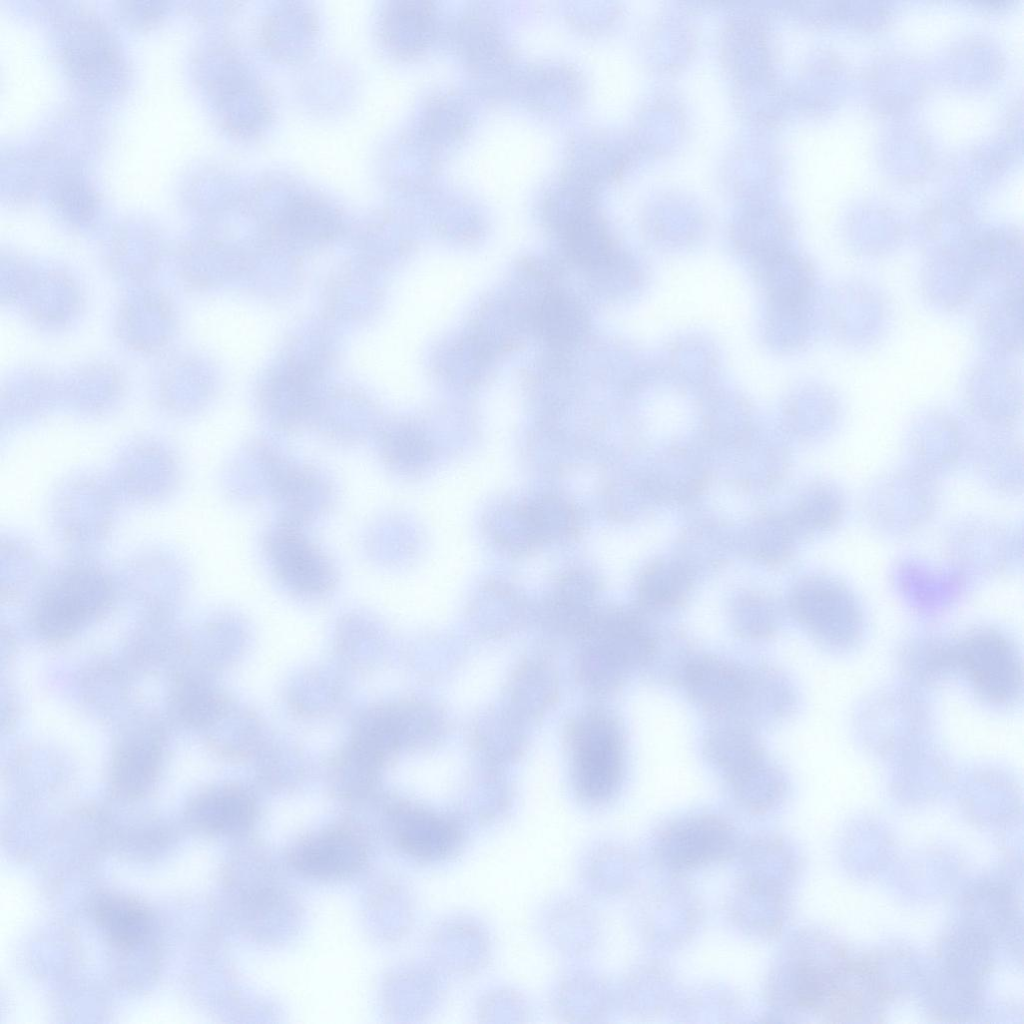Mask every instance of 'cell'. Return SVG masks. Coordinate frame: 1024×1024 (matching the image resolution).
Returning <instances> with one entry per match:
<instances>
[{"label":"cell","mask_w":1024,"mask_h":1024,"mask_svg":"<svg viewBox=\"0 0 1024 1024\" xmlns=\"http://www.w3.org/2000/svg\"><path fill=\"white\" fill-rule=\"evenodd\" d=\"M160 763V746L153 738L140 736L124 743L112 766L115 793L128 799L144 795L155 782Z\"/></svg>","instance_id":"18"},{"label":"cell","mask_w":1024,"mask_h":1024,"mask_svg":"<svg viewBox=\"0 0 1024 1024\" xmlns=\"http://www.w3.org/2000/svg\"><path fill=\"white\" fill-rule=\"evenodd\" d=\"M947 562L971 580L1008 574L1022 560V536L1016 528L986 517H965L951 524L944 538Z\"/></svg>","instance_id":"4"},{"label":"cell","mask_w":1024,"mask_h":1024,"mask_svg":"<svg viewBox=\"0 0 1024 1024\" xmlns=\"http://www.w3.org/2000/svg\"><path fill=\"white\" fill-rule=\"evenodd\" d=\"M941 501L938 478L908 464L874 478L861 501L867 524L889 538L909 537L935 517Z\"/></svg>","instance_id":"1"},{"label":"cell","mask_w":1024,"mask_h":1024,"mask_svg":"<svg viewBox=\"0 0 1024 1024\" xmlns=\"http://www.w3.org/2000/svg\"><path fill=\"white\" fill-rule=\"evenodd\" d=\"M369 855L365 837L352 826L336 825L310 833L289 852L292 867L310 878L336 880L360 872Z\"/></svg>","instance_id":"9"},{"label":"cell","mask_w":1024,"mask_h":1024,"mask_svg":"<svg viewBox=\"0 0 1024 1024\" xmlns=\"http://www.w3.org/2000/svg\"><path fill=\"white\" fill-rule=\"evenodd\" d=\"M848 500L844 489L836 482L825 481L815 486L805 500L803 524L814 531L837 529L844 521Z\"/></svg>","instance_id":"21"},{"label":"cell","mask_w":1024,"mask_h":1024,"mask_svg":"<svg viewBox=\"0 0 1024 1024\" xmlns=\"http://www.w3.org/2000/svg\"><path fill=\"white\" fill-rule=\"evenodd\" d=\"M428 9L418 3L397 2L382 20L383 40L400 55H410L424 45L429 30Z\"/></svg>","instance_id":"19"},{"label":"cell","mask_w":1024,"mask_h":1024,"mask_svg":"<svg viewBox=\"0 0 1024 1024\" xmlns=\"http://www.w3.org/2000/svg\"><path fill=\"white\" fill-rule=\"evenodd\" d=\"M909 464L936 478L968 459L971 443L954 424L926 425L907 439Z\"/></svg>","instance_id":"16"},{"label":"cell","mask_w":1024,"mask_h":1024,"mask_svg":"<svg viewBox=\"0 0 1024 1024\" xmlns=\"http://www.w3.org/2000/svg\"><path fill=\"white\" fill-rule=\"evenodd\" d=\"M955 669L965 674L976 693L995 704L1014 701L1022 688L1021 659L998 631L977 630L954 644Z\"/></svg>","instance_id":"6"},{"label":"cell","mask_w":1024,"mask_h":1024,"mask_svg":"<svg viewBox=\"0 0 1024 1024\" xmlns=\"http://www.w3.org/2000/svg\"><path fill=\"white\" fill-rule=\"evenodd\" d=\"M709 761L729 781L766 757L760 742L746 723L723 720L705 738Z\"/></svg>","instance_id":"17"},{"label":"cell","mask_w":1024,"mask_h":1024,"mask_svg":"<svg viewBox=\"0 0 1024 1024\" xmlns=\"http://www.w3.org/2000/svg\"><path fill=\"white\" fill-rule=\"evenodd\" d=\"M901 661L906 674L914 680L935 681L955 669L954 645L938 640L911 643L903 651Z\"/></svg>","instance_id":"22"},{"label":"cell","mask_w":1024,"mask_h":1024,"mask_svg":"<svg viewBox=\"0 0 1024 1024\" xmlns=\"http://www.w3.org/2000/svg\"><path fill=\"white\" fill-rule=\"evenodd\" d=\"M91 915L108 943L122 952L139 949L152 933L151 912L142 902L127 895H97L91 903Z\"/></svg>","instance_id":"14"},{"label":"cell","mask_w":1024,"mask_h":1024,"mask_svg":"<svg viewBox=\"0 0 1024 1024\" xmlns=\"http://www.w3.org/2000/svg\"><path fill=\"white\" fill-rule=\"evenodd\" d=\"M757 672L715 656H699L691 660L682 681L703 711L723 720L742 722L745 716L749 723Z\"/></svg>","instance_id":"7"},{"label":"cell","mask_w":1024,"mask_h":1024,"mask_svg":"<svg viewBox=\"0 0 1024 1024\" xmlns=\"http://www.w3.org/2000/svg\"><path fill=\"white\" fill-rule=\"evenodd\" d=\"M737 836L723 818L699 814L679 819L660 834L656 850L673 871H689L724 860L735 852Z\"/></svg>","instance_id":"8"},{"label":"cell","mask_w":1024,"mask_h":1024,"mask_svg":"<svg viewBox=\"0 0 1024 1024\" xmlns=\"http://www.w3.org/2000/svg\"><path fill=\"white\" fill-rule=\"evenodd\" d=\"M968 459L987 488L1006 496L1022 493L1023 449L1016 438L1001 435L971 443Z\"/></svg>","instance_id":"15"},{"label":"cell","mask_w":1024,"mask_h":1024,"mask_svg":"<svg viewBox=\"0 0 1024 1024\" xmlns=\"http://www.w3.org/2000/svg\"><path fill=\"white\" fill-rule=\"evenodd\" d=\"M192 684L187 683L178 689L175 702L183 720L199 725L213 719L218 713L220 704L215 695Z\"/></svg>","instance_id":"23"},{"label":"cell","mask_w":1024,"mask_h":1024,"mask_svg":"<svg viewBox=\"0 0 1024 1024\" xmlns=\"http://www.w3.org/2000/svg\"><path fill=\"white\" fill-rule=\"evenodd\" d=\"M257 808L252 795L236 786L209 789L189 804L186 820L195 830L208 835L232 836L253 825Z\"/></svg>","instance_id":"13"},{"label":"cell","mask_w":1024,"mask_h":1024,"mask_svg":"<svg viewBox=\"0 0 1024 1024\" xmlns=\"http://www.w3.org/2000/svg\"><path fill=\"white\" fill-rule=\"evenodd\" d=\"M793 609L798 621L827 647L849 648L862 635L861 603L838 577L818 576L805 581L795 593Z\"/></svg>","instance_id":"5"},{"label":"cell","mask_w":1024,"mask_h":1024,"mask_svg":"<svg viewBox=\"0 0 1024 1024\" xmlns=\"http://www.w3.org/2000/svg\"><path fill=\"white\" fill-rule=\"evenodd\" d=\"M267 550L277 575L294 591L321 594L333 584L330 562L294 528H278L271 535Z\"/></svg>","instance_id":"11"},{"label":"cell","mask_w":1024,"mask_h":1024,"mask_svg":"<svg viewBox=\"0 0 1024 1024\" xmlns=\"http://www.w3.org/2000/svg\"><path fill=\"white\" fill-rule=\"evenodd\" d=\"M570 744L578 795L591 803L611 798L622 779L624 757L616 719L604 711L584 714L571 728Z\"/></svg>","instance_id":"2"},{"label":"cell","mask_w":1024,"mask_h":1024,"mask_svg":"<svg viewBox=\"0 0 1024 1024\" xmlns=\"http://www.w3.org/2000/svg\"><path fill=\"white\" fill-rule=\"evenodd\" d=\"M729 783L738 801L756 812L770 809L785 790L782 772L767 756Z\"/></svg>","instance_id":"20"},{"label":"cell","mask_w":1024,"mask_h":1024,"mask_svg":"<svg viewBox=\"0 0 1024 1024\" xmlns=\"http://www.w3.org/2000/svg\"><path fill=\"white\" fill-rule=\"evenodd\" d=\"M890 580L903 598L923 608L953 601L971 581L947 561L944 565H937L919 556L898 559L891 569Z\"/></svg>","instance_id":"12"},{"label":"cell","mask_w":1024,"mask_h":1024,"mask_svg":"<svg viewBox=\"0 0 1024 1024\" xmlns=\"http://www.w3.org/2000/svg\"><path fill=\"white\" fill-rule=\"evenodd\" d=\"M112 586L99 569L76 565L55 576L35 610V624L49 640L73 635L109 605Z\"/></svg>","instance_id":"3"},{"label":"cell","mask_w":1024,"mask_h":1024,"mask_svg":"<svg viewBox=\"0 0 1024 1024\" xmlns=\"http://www.w3.org/2000/svg\"><path fill=\"white\" fill-rule=\"evenodd\" d=\"M391 833L404 853L423 861L453 856L463 842L462 829L455 820L413 805L392 810Z\"/></svg>","instance_id":"10"}]
</instances>
